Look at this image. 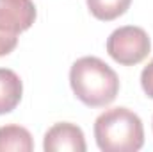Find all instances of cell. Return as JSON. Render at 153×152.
<instances>
[{
	"label": "cell",
	"mask_w": 153,
	"mask_h": 152,
	"mask_svg": "<svg viewBox=\"0 0 153 152\" xmlns=\"http://www.w3.org/2000/svg\"><path fill=\"white\" fill-rule=\"evenodd\" d=\"M70 86L87 108H105L119 93L117 74L100 57L84 56L70 68Z\"/></svg>",
	"instance_id": "cell-1"
},
{
	"label": "cell",
	"mask_w": 153,
	"mask_h": 152,
	"mask_svg": "<svg viewBox=\"0 0 153 152\" xmlns=\"http://www.w3.org/2000/svg\"><path fill=\"white\" fill-rule=\"evenodd\" d=\"M94 140L103 152H137L144 145L143 120L128 108L105 109L94 120Z\"/></svg>",
	"instance_id": "cell-2"
},
{
	"label": "cell",
	"mask_w": 153,
	"mask_h": 152,
	"mask_svg": "<svg viewBox=\"0 0 153 152\" xmlns=\"http://www.w3.org/2000/svg\"><path fill=\"white\" fill-rule=\"evenodd\" d=\"M152 50V39L143 27L125 25L107 38V52L116 63L134 66L143 63Z\"/></svg>",
	"instance_id": "cell-3"
},
{
	"label": "cell",
	"mask_w": 153,
	"mask_h": 152,
	"mask_svg": "<svg viewBox=\"0 0 153 152\" xmlns=\"http://www.w3.org/2000/svg\"><path fill=\"white\" fill-rule=\"evenodd\" d=\"M38 11L32 0H0V31L18 36L32 27Z\"/></svg>",
	"instance_id": "cell-4"
},
{
	"label": "cell",
	"mask_w": 153,
	"mask_h": 152,
	"mask_svg": "<svg viewBox=\"0 0 153 152\" xmlns=\"http://www.w3.org/2000/svg\"><path fill=\"white\" fill-rule=\"evenodd\" d=\"M43 149L46 152H85V138L82 129L71 122L53 123L43 140Z\"/></svg>",
	"instance_id": "cell-5"
},
{
	"label": "cell",
	"mask_w": 153,
	"mask_h": 152,
	"mask_svg": "<svg viewBox=\"0 0 153 152\" xmlns=\"http://www.w3.org/2000/svg\"><path fill=\"white\" fill-rule=\"evenodd\" d=\"M23 95V82L14 70L0 68V114L14 111Z\"/></svg>",
	"instance_id": "cell-6"
},
{
	"label": "cell",
	"mask_w": 153,
	"mask_h": 152,
	"mask_svg": "<svg viewBox=\"0 0 153 152\" xmlns=\"http://www.w3.org/2000/svg\"><path fill=\"white\" fill-rule=\"evenodd\" d=\"M16 150V152H30L34 150L32 134L16 123L2 125L0 127V152Z\"/></svg>",
	"instance_id": "cell-7"
},
{
	"label": "cell",
	"mask_w": 153,
	"mask_h": 152,
	"mask_svg": "<svg viewBox=\"0 0 153 152\" xmlns=\"http://www.w3.org/2000/svg\"><path fill=\"white\" fill-rule=\"evenodd\" d=\"M130 4L132 0H87V9L96 20L112 22L128 11Z\"/></svg>",
	"instance_id": "cell-8"
},
{
	"label": "cell",
	"mask_w": 153,
	"mask_h": 152,
	"mask_svg": "<svg viewBox=\"0 0 153 152\" xmlns=\"http://www.w3.org/2000/svg\"><path fill=\"white\" fill-rule=\"evenodd\" d=\"M141 86H143V91L150 99H153V59L141 72Z\"/></svg>",
	"instance_id": "cell-9"
},
{
	"label": "cell",
	"mask_w": 153,
	"mask_h": 152,
	"mask_svg": "<svg viewBox=\"0 0 153 152\" xmlns=\"http://www.w3.org/2000/svg\"><path fill=\"white\" fill-rule=\"evenodd\" d=\"M16 45H18V36H11L0 31V57L11 54L16 48Z\"/></svg>",
	"instance_id": "cell-10"
}]
</instances>
